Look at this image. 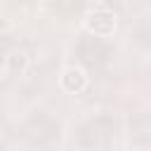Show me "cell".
Wrapping results in <instances>:
<instances>
[{
    "label": "cell",
    "instance_id": "3",
    "mask_svg": "<svg viewBox=\"0 0 151 151\" xmlns=\"http://www.w3.org/2000/svg\"><path fill=\"white\" fill-rule=\"evenodd\" d=\"M57 123L50 118V116H45V113H35L26 125H24V137L28 139V142H33V144H47V142H52L54 137H57Z\"/></svg>",
    "mask_w": 151,
    "mask_h": 151
},
{
    "label": "cell",
    "instance_id": "1",
    "mask_svg": "<svg viewBox=\"0 0 151 151\" xmlns=\"http://www.w3.org/2000/svg\"><path fill=\"white\" fill-rule=\"evenodd\" d=\"M113 127H116V123H113L109 116H99V118L85 123V125L78 130V144H80L83 149H97V146H101L104 142H109Z\"/></svg>",
    "mask_w": 151,
    "mask_h": 151
},
{
    "label": "cell",
    "instance_id": "2",
    "mask_svg": "<svg viewBox=\"0 0 151 151\" xmlns=\"http://www.w3.org/2000/svg\"><path fill=\"white\" fill-rule=\"evenodd\" d=\"M76 50H78V59L87 66H101L109 59V52H111L109 45L97 35H83Z\"/></svg>",
    "mask_w": 151,
    "mask_h": 151
},
{
    "label": "cell",
    "instance_id": "4",
    "mask_svg": "<svg viewBox=\"0 0 151 151\" xmlns=\"http://www.w3.org/2000/svg\"><path fill=\"white\" fill-rule=\"evenodd\" d=\"M80 5H83V0H54V7L61 14H73L80 9Z\"/></svg>",
    "mask_w": 151,
    "mask_h": 151
}]
</instances>
